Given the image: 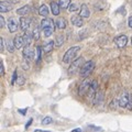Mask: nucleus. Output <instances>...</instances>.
Wrapping results in <instances>:
<instances>
[{
  "label": "nucleus",
  "mask_w": 132,
  "mask_h": 132,
  "mask_svg": "<svg viewBox=\"0 0 132 132\" xmlns=\"http://www.w3.org/2000/svg\"><path fill=\"white\" fill-rule=\"evenodd\" d=\"M131 43H132V39H131Z\"/></svg>",
  "instance_id": "a18cd8bd"
},
{
  "label": "nucleus",
  "mask_w": 132,
  "mask_h": 132,
  "mask_svg": "<svg viewBox=\"0 0 132 132\" xmlns=\"http://www.w3.org/2000/svg\"><path fill=\"white\" fill-rule=\"evenodd\" d=\"M97 92H98V81L97 80H93L92 81V86H90V88L88 90V98L92 101L94 100L95 95L97 94Z\"/></svg>",
  "instance_id": "423d86ee"
},
{
  "label": "nucleus",
  "mask_w": 132,
  "mask_h": 132,
  "mask_svg": "<svg viewBox=\"0 0 132 132\" xmlns=\"http://www.w3.org/2000/svg\"><path fill=\"white\" fill-rule=\"evenodd\" d=\"M128 24H129V27L132 29V15L129 18V20H128Z\"/></svg>",
  "instance_id": "a19ab883"
},
{
  "label": "nucleus",
  "mask_w": 132,
  "mask_h": 132,
  "mask_svg": "<svg viewBox=\"0 0 132 132\" xmlns=\"http://www.w3.org/2000/svg\"><path fill=\"white\" fill-rule=\"evenodd\" d=\"M9 1H10V2H12V3H16V2L19 1V0H9Z\"/></svg>",
  "instance_id": "c03bdc74"
},
{
  "label": "nucleus",
  "mask_w": 132,
  "mask_h": 132,
  "mask_svg": "<svg viewBox=\"0 0 132 132\" xmlns=\"http://www.w3.org/2000/svg\"><path fill=\"white\" fill-rule=\"evenodd\" d=\"M79 15L82 16V18H89L90 15V11H89V8L87 7L84 3V5L80 6V11H79Z\"/></svg>",
  "instance_id": "2eb2a0df"
},
{
  "label": "nucleus",
  "mask_w": 132,
  "mask_h": 132,
  "mask_svg": "<svg viewBox=\"0 0 132 132\" xmlns=\"http://www.w3.org/2000/svg\"><path fill=\"white\" fill-rule=\"evenodd\" d=\"M60 5L59 3H56V2H51V9H52V13L54 14V15H59L60 14Z\"/></svg>",
  "instance_id": "a211bd4d"
},
{
  "label": "nucleus",
  "mask_w": 132,
  "mask_h": 132,
  "mask_svg": "<svg viewBox=\"0 0 132 132\" xmlns=\"http://www.w3.org/2000/svg\"><path fill=\"white\" fill-rule=\"evenodd\" d=\"M72 132H81V129H80V128H76V129L72 130Z\"/></svg>",
  "instance_id": "37998d69"
},
{
  "label": "nucleus",
  "mask_w": 132,
  "mask_h": 132,
  "mask_svg": "<svg viewBox=\"0 0 132 132\" xmlns=\"http://www.w3.org/2000/svg\"><path fill=\"white\" fill-rule=\"evenodd\" d=\"M82 65H84V59H82V57H79V59L72 62V64L68 68V74L69 75H74V74L77 73L78 71H80Z\"/></svg>",
  "instance_id": "20e7f679"
},
{
  "label": "nucleus",
  "mask_w": 132,
  "mask_h": 132,
  "mask_svg": "<svg viewBox=\"0 0 132 132\" xmlns=\"http://www.w3.org/2000/svg\"><path fill=\"white\" fill-rule=\"evenodd\" d=\"M11 9H12V6L8 1H1L0 2V11H1L2 13L10 11Z\"/></svg>",
  "instance_id": "dca6fc26"
},
{
  "label": "nucleus",
  "mask_w": 132,
  "mask_h": 132,
  "mask_svg": "<svg viewBox=\"0 0 132 132\" xmlns=\"http://www.w3.org/2000/svg\"><path fill=\"white\" fill-rule=\"evenodd\" d=\"M41 59H42V47L38 46L36 47V52H35V61H36V63H40Z\"/></svg>",
  "instance_id": "5701e85b"
},
{
  "label": "nucleus",
  "mask_w": 132,
  "mask_h": 132,
  "mask_svg": "<svg viewBox=\"0 0 132 132\" xmlns=\"http://www.w3.org/2000/svg\"><path fill=\"white\" fill-rule=\"evenodd\" d=\"M129 99H130V94H128L127 92H125L121 95L120 99H119V105H120L121 108H128Z\"/></svg>",
  "instance_id": "6e6552de"
},
{
  "label": "nucleus",
  "mask_w": 132,
  "mask_h": 132,
  "mask_svg": "<svg viewBox=\"0 0 132 132\" xmlns=\"http://www.w3.org/2000/svg\"><path fill=\"white\" fill-rule=\"evenodd\" d=\"M88 128H90V129H93V130H95V131H99V132H101L102 131V129L101 128H99V127H96V126H88Z\"/></svg>",
  "instance_id": "f704fd0d"
},
{
  "label": "nucleus",
  "mask_w": 132,
  "mask_h": 132,
  "mask_svg": "<svg viewBox=\"0 0 132 132\" xmlns=\"http://www.w3.org/2000/svg\"><path fill=\"white\" fill-rule=\"evenodd\" d=\"M128 43V36L127 35H119L114 39V44L119 48H123Z\"/></svg>",
  "instance_id": "0eeeda50"
},
{
  "label": "nucleus",
  "mask_w": 132,
  "mask_h": 132,
  "mask_svg": "<svg viewBox=\"0 0 132 132\" xmlns=\"http://www.w3.org/2000/svg\"><path fill=\"white\" fill-rule=\"evenodd\" d=\"M56 27L57 28H59V29H61V30H63V29H65L66 28V21H65V20L64 19H57L56 20Z\"/></svg>",
  "instance_id": "b1692460"
},
{
  "label": "nucleus",
  "mask_w": 132,
  "mask_h": 132,
  "mask_svg": "<svg viewBox=\"0 0 132 132\" xmlns=\"http://www.w3.org/2000/svg\"><path fill=\"white\" fill-rule=\"evenodd\" d=\"M128 109L132 110V94H130V99H129V104H128Z\"/></svg>",
  "instance_id": "c9c22d12"
},
{
  "label": "nucleus",
  "mask_w": 132,
  "mask_h": 132,
  "mask_svg": "<svg viewBox=\"0 0 132 132\" xmlns=\"http://www.w3.org/2000/svg\"><path fill=\"white\" fill-rule=\"evenodd\" d=\"M63 43H64V35H62V34L57 35L56 41H55L56 46H57V47H60V46H62V44H63Z\"/></svg>",
  "instance_id": "a878e982"
},
{
  "label": "nucleus",
  "mask_w": 132,
  "mask_h": 132,
  "mask_svg": "<svg viewBox=\"0 0 132 132\" xmlns=\"http://www.w3.org/2000/svg\"><path fill=\"white\" fill-rule=\"evenodd\" d=\"M34 132H51V131H48V130H40V129H36Z\"/></svg>",
  "instance_id": "79ce46f5"
},
{
  "label": "nucleus",
  "mask_w": 132,
  "mask_h": 132,
  "mask_svg": "<svg viewBox=\"0 0 132 132\" xmlns=\"http://www.w3.org/2000/svg\"><path fill=\"white\" fill-rule=\"evenodd\" d=\"M5 45H6L5 44V40L1 38V39H0V51H1V52L5 50Z\"/></svg>",
  "instance_id": "473e14b6"
},
{
  "label": "nucleus",
  "mask_w": 132,
  "mask_h": 132,
  "mask_svg": "<svg viewBox=\"0 0 132 132\" xmlns=\"http://www.w3.org/2000/svg\"><path fill=\"white\" fill-rule=\"evenodd\" d=\"M32 121H33V119H29V121L26 123V126H24V129H26V130H28L29 128H30V126H31Z\"/></svg>",
  "instance_id": "e433bc0d"
},
{
  "label": "nucleus",
  "mask_w": 132,
  "mask_h": 132,
  "mask_svg": "<svg viewBox=\"0 0 132 132\" xmlns=\"http://www.w3.org/2000/svg\"><path fill=\"white\" fill-rule=\"evenodd\" d=\"M69 3H71V0H60L59 5L62 9H66V8L69 7Z\"/></svg>",
  "instance_id": "393cba45"
},
{
  "label": "nucleus",
  "mask_w": 132,
  "mask_h": 132,
  "mask_svg": "<svg viewBox=\"0 0 132 132\" xmlns=\"http://www.w3.org/2000/svg\"><path fill=\"white\" fill-rule=\"evenodd\" d=\"M54 44H55V43L53 42V41H50V42H47L45 45H43V47H42L43 52H44V53H50L53 48H54Z\"/></svg>",
  "instance_id": "f3484780"
},
{
  "label": "nucleus",
  "mask_w": 132,
  "mask_h": 132,
  "mask_svg": "<svg viewBox=\"0 0 132 132\" xmlns=\"http://www.w3.org/2000/svg\"><path fill=\"white\" fill-rule=\"evenodd\" d=\"M19 113H21L22 116H26L27 114V111H28V108H24V109H18Z\"/></svg>",
  "instance_id": "4c0bfd02"
},
{
  "label": "nucleus",
  "mask_w": 132,
  "mask_h": 132,
  "mask_svg": "<svg viewBox=\"0 0 132 132\" xmlns=\"http://www.w3.org/2000/svg\"><path fill=\"white\" fill-rule=\"evenodd\" d=\"M29 11H30V6H23L22 8H19V9L16 10V13L19 15H24V14H27Z\"/></svg>",
  "instance_id": "412c9836"
},
{
  "label": "nucleus",
  "mask_w": 132,
  "mask_h": 132,
  "mask_svg": "<svg viewBox=\"0 0 132 132\" xmlns=\"http://www.w3.org/2000/svg\"><path fill=\"white\" fill-rule=\"evenodd\" d=\"M29 62H30V61H29V60H26V59H24L23 62H22V67H23L24 71H28L29 67H30V65H29Z\"/></svg>",
  "instance_id": "7c9ffc66"
},
{
  "label": "nucleus",
  "mask_w": 132,
  "mask_h": 132,
  "mask_svg": "<svg viewBox=\"0 0 132 132\" xmlns=\"http://www.w3.org/2000/svg\"><path fill=\"white\" fill-rule=\"evenodd\" d=\"M52 122H53V119L51 117H45L42 120V125L43 126H47V125H51Z\"/></svg>",
  "instance_id": "cd10ccee"
},
{
  "label": "nucleus",
  "mask_w": 132,
  "mask_h": 132,
  "mask_svg": "<svg viewBox=\"0 0 132 132\" xmlns=\"http://www.w3.org/2000/svg\"><path fill=\"white\" fill-rule=\"evenodd\" d=\"M31 26V19L29 18H21L20 19V28L23 31H27Z\"/></svg>",
  "instance_id": "9b49d317"
},
{
  "label": "nucleus",
  "mask_w": 132,
  "mask_h": 132,
  "mask_svg": "<svg viewBox=\"0 0 132 132\" xmlns=\"http://www.w3.org/2000/svg\"><path fill=\"white\" fill-rule=\"evenodd\" d=\"M82 16H80V15H73L72 18H71V21H72V23L74 24L75 27H82V24H84V21H82Z\"/></svg>",
  "instance_id": "4468645a"
},
{
  "label": "nucleus",
  "mask_w": 132,
  "mask_h": 132,
  "mask_svg": "<svg viewBox=\"0 0 132 132\" xmlns=\"http://www.w3.org/2000/svg\"><path fill=\"white\" fill-rule=\"evenodd\" d=\"M16 82H18L19 86H22L24 82H26V78H24V76L19 75V76H18V79H16Z\"/></svg>",
  "instance_id": "c85d7f7f"
},
{
  "label": "nucleus",
  "mask_w": 132,
  "mask_h": 132,
  "mask_svg": "<svg viewBox=\"0 0 132 132\" xmlns=\"http://www.w3.org/2000/svg\"><path fill=\"white\" fill-rule=\"evenodd\" d=\"M118 106H120V105H119V100H117V99H113V100L111 101V104H110V107L112 109H117Z\"/></svg>",
  "instance_id": "c756f323"
},
{
  "label": "nucleus",
  "mask_w": 132,
  "mask_h": 132,
  "mask_svg": "<svg viewBox=\"0 0 132 132\" xmlns=\"http://www.w3.org/2000/svg\"><path fill=\"white\" fill-rule=\"evenodd\" d=\"M92 81L93 80L88 79V78H86V79H84L81 81V84L79 86V89H78V94H79L80 96H84L86 93H88L90 86H92Z\"/></svg>",
  "instance_id": "39448f33"
},
{
  "label": "nucleus",
  "mask_w": 132,
  "mask_h": 132,
  "mask_svg": "<svg viewBox=\"0 0 132 132\" xmlns=\"http://www.w3.org/2000/svg\"><path fill=\"white\" fill-rule=\"evenodd\" d=\"M13 42H14V45H15V48H21L23 47L24 45H26V43H24V39H23V35H16L14 40H13Z\"/></svg>",
  "instance_id": "ddd939ff"
},
{
  "label": "nucleus",
  "mask_w": 132,
  "mask_h": 132,
  "mask_svg": "<svg viewBox=\"0 0 132 132\" xmlns=\"http://www.w3.org/2000/svg\"><path fill=\"white\" fill-rule=\"evenodd\" d=\"M6 47H7V50H8V51H9L10 53H13L14 50H15L14 42H13V41H11V40H8L7 42H6Z\"/></svg>",
  "instance_id": "aec40b11"
},
{
  "label": "nucleus",
  "mask_w": 132,
  "mask_h": 132,
  "mask_svg": "<svg viewBox=\"0 0 132 132\" xmlns=\"http://www.w3.org/2000/svg\"><path fill=\"white\" fill-rule=\"evenodd\" d=\"M8 30H9V32L13 33L15 32L16 30H18L19 28V23L16 22V20L14 18H9V20H8Z\"/></svg>",
  "instance_id": "1a4fd4ad"
},
{
  "label": "nucleus",
  "mask_w": 132,
  "mask_h": 132,
  "mask_svg": "<svg viewBox=\"0 0 132 132\" xmlns=\"http://www.w3.org/2000/svg\"><path fill=\"white\" fill-rule=\"evenodd\" d=\"M55 26L54 22H53L52 19H48V18H45L41 21V28L43 30V33H44V36L45 38H48L51 36L53 33L55 31Z\"/></svg>",
  "instance_id": "f257e3e1"
},
{
  "label": "nucleus",
  "mask_w": 132,
  "mask_h": 132,
  "mask_svg": "<svg viewBox=\"0 0 132 132\" xmlns=\"http://www.w3.org/2000/svg\"><path fill=\"white\" fill-rule=\"evenodd\" d=\"M3 74H5V68H3L2 62H0V75H3Z\"/></svg>",
  "instance_id": "ea45409f"
},
{
  "label": "nucleus",
  "mask_w": 132,
  "mask_h": 132,
  "mask_svg": "<svg viewBox=\"0 0 132 132\" xmlns=\"http://www.w3.org/2000/svg\"><path fill=\"white\" fill-rule=\"evenodd\" d=\"M77 9H78V7L76 6V5H69V11L71 12H74V11H77Z\"/></svg>",
  "instance_id": "72a5a7b5"
},
{
  "label": "nucleus",
  "mask_w": 132,
  "mask_h": 132,
  "mask_svg": "<svg viewBox=\"0 0 132 132\" xmlns=\"http://www.w3.org/2000/svg\"><path fill=\"white\" fill-rule=\"evenodd\" d=\"M102 101H104V93L102 92H97V94L95 95V98L93 100V104L95 106H98V105H101Z\"/></svg>",
  "instance_id": "f8f14e48"
},
{
  "label": "nucleus",
  "mask_w": 132,
  "mask_h": 132,
  "mask_svg": "<svg viewBox=\"0 0 132 132\" xmlns=\"http://www.w3.org/2000/svg\"><path fill=\"white\" fill-rule=\"evenodd\" d=\"M23 39H24V43H26V45H30L31 41L33 39V34H31V33H29V32H26L23 34Z\"/></svg>",
  "instance_id": "4be33fe9"
},
{
  "label": "nucleus",
  "mask_w": 132,
  "mask_h": 132,
  "mask_svg": "<svg viewBox=\"0 0 132 132\" xmlns=\"http://www.w3.org/2000/svg\"><path fill=\"white\" fill-rule=\"evenodd\" d=\"M16 79H18V73H16V71L13 72V75H12V79H11V84L13 85L14 82L16 81Z\"/></svg>",
  "instance_id": "2f4dec72"
},
{
  "label": "nucleus",
  "mask_w": 132,
  "mask_h": 132,
  "mask_svg": "<svg viewBox=\"0 0 132 132\" xmlns=\"http://www.w3.org/2000/svg\"><path fill=\"white\" fill-rule=\"evenodd\" d=\"M94 68H95V62H94V61L86 62V63H84V65L81 66V68H80V71H79L80 76L84 77V78L88 77L90 74L93 73Z\"/></svg>",
  "instance_id": "f03ea898"
},
{
  "label": "nucleus",
  "mask_w": 132,
  "mask_h": 132,
  "mask_svg": "<svg viewBox=\"0 0 132 132\" xmlns=\"http://www.w3.org/2000/svg\"><path fill=\"white\" fill-rule=\"evenodd\" d=\"M6 26V21H5V19H3V16H0V27L3 28Z\"/></svg>",
  "instance_id": "58836bf2"
},
{
  "label": "nucleus",
  "mask_w": 132,
  "mask_h": 132,
  "mask_svg": "<svg viewBox=\"0 0 132 132\" xmlns=\"http://www.w3.org/2000/svg\"><path fill=\"white\" fill-rule=\"evenodd\" d=\"M80 47L79 46H72L71 48H68L67 51H66V53L64 54L63 56V62L64 63H71V62L74 60V57L76 56V54L78 52H79Z\"/></svg>",
  "instance_id": "7ed1b4c3"
},
{
  "label": "nucleus",
  "mask_w": 132,
  "mask_h": 132,
  "mask_svg": "<svg viewBox=\"0 0 132 132\" xmlns=\"http://www.w3.org/2000/svg\"><path fill=\"white\" fill-rule=\"evenodd\" d=\"M48 8L47 6H45V5H42L40 7V9H39V14L40 15H42V16H47L48 15Z\"/></svg>",
  "instance_id": "6ab92c4d"
},
{
  "label": "nucleus",
  "mask_w": 132,
  "mask_h": 132,
  "mask_svg": "<svg viewBox=\"0 0 132 132\" xmlns=\"http://www.w3.org/2000/svg\"><path fill=\"white\" fill-rule=\"evenodd\" d=\"M33 39L34 40H39L40 39V28L39 27H35L34 30H33Z\"/></svg>",
  "instance_id": "bb28decb"
},
{
  "label": "nucleus",
  "mask_w": 132,
  "mask_h": 132,
  "mask_svg": "<svg viewBox=\"0 0 132 132\" xmlns=\"http://www.w3.org/2000/svg\"><path fill=\"white\" fill-rule=\"evenodd\" d=\"M33 55H34V52L30 47V45H26V47L23 48V59L31 61L33 59Z\"/></svg>",
  "instance_id": "9d476101"
}]
</instances>
